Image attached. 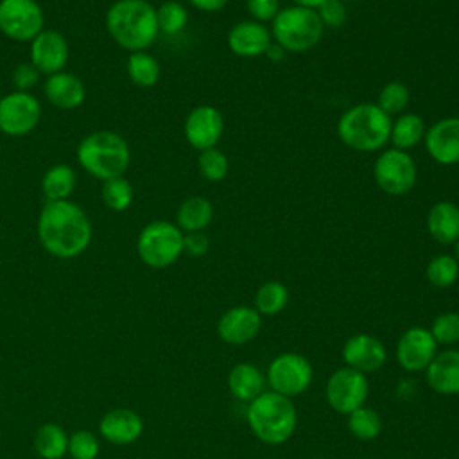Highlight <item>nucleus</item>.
Returning <instances> with one entry per match:
<instances>
[{
    "instance_id": "nucleus-45",
    "label": "nucleus",
    "mask_w": 459,
    "mask_h": 459,
    "mask_svg": "<svg viewBox=\"0 0 459 459\" xmlns=\"http://www.w3.org/2000/svg\"><path fill=\"white\" fill-rule=\"evenodd\" d=\"M292 5H299V7H308V9H317L325 0H290Z\"/></svg>"
},
{
    "instance_id": "nucleus-43",
    "label": "nucleus",
    "mask_w": 459,
    "mask_h": 459,
    "mask_svg": "<svg viewBox=\"0 0 459 459\" xmlns=\"http://www.w3.org/2000/svg\"><path fill=\"white\" fill-rule=\"evenodd\" d=\"M190 5H194L197 11H203V13H215V11H221L228 0H188Z\"/></svg>"
},
{
    "instance_id": "nucleus-11",
    "label": "nucleus",
    "mask_w": 459,
    "mask_h": 459,
    "mask_svg": "<svg viewBox=\"0 0 459 459\" xmlns=\"http://www.w3.org/2000/svg\"><path fill=\"white\" fill-rule=\"evenodd\" d=\"M267 382L287 398L301 394L312 382V366L299 353H281L269 364Z\"/></svg>"
},
{
    "instance_id": "nucleus-34",
    "label": "nucleus",
    "mask_w": 459,
    "mask_h": 459,
    "mask_svg": "<svg viewBox=\"0 0 459 459\" xmlns=\"http://www.w3.org/2000/svg\"><path fill=\"white\" fill-rule=\"evenodd\" d=\"M348 429L355 437L368 441V439H375L380 434L382 421H380V416L375 409H369V407L362 405V407L350 412Z\"/></svg>"
},
{
    "instance_id": "nucleus-18",
    "label": "nucleus",
    "mask_w": 459,
    "mask_h": 459,
    "mask_svg": "<svg viewBox=\"0 0 459 459\" xmlns=\"http://www.w3.org/2000/svg\"><path fill=\"white\" fill-rule=\"evenodd\" d=\"M260 326L262 317L258 310L240 305L221 316L217 323V333L228 344H246L258 333Z\"/></svg>"
},
{
    "instance_id": "nucleus-30",
    "label": "nucleus",
    "mask_w": 459,
    "mask_h": 459,
    "mask_svg": "<svg viewBox=\"0 0 459 459\" xmlns=\"http://www.w3.org/2000/svg\"><path fill=\"white\" fill-rule=\"evenodd\" d=\"M287 301H289L287 287L274 280L262 283L255 296V307L258 314H264V316L278 314L280 310L285 308Z\"/></svg>"
},
{
    "instance_id": "nucleus-42",
    "label": "nucleus",
    "mask_w": 459,
    "mask_h": 459,
    "mask_svg": "<svg viewBox=\"0 0 459 459\" xmlns=\"http://www.w3.org/2000/svg\"><path fill=\"white\" fill-rule=\"evenodd\" d=\"M210 247V240L203 231H192L183 235V253L190 256H203Z\"/></svg>"
},
{
    "instance_id": "nucleus-20",
    "label": "nucleus",
    "mask_w": 459,
    "mask_h": 459,
    "mask_svg": "<svg viewBox=\"0 0 459 459\" xmlns=\"http://www.w3.org/2000/svg\"><path fill=\"white\" fill-rule=\"evenodd\" d=\"M342 357L348 368L360 373H371L384 366L387 353L384 344L377 337L368 333H357L346 341L342 348Z\"/></svg>"
},
{
    "instance_id": "nucleus-26",
    "label": "nucleus",
    "mask_w": 459,
    "mask_h": 459,
    "mask_svg": "<svg viewBox=\"0 0 459 459\" xmlns=\"http://www.w3.org/2000/svg\"><path fill=\"white\" fill-rule=\"evenodd\" d=\"M425 122L416 113H402L394 118L391 124V134L389 142L394 149L407 151L414 145H418L425 138Z\"/></svg>"
},
{
    "instance_id": "nucleus-7",
    "label": "nucleus",
    "mask_w": 459,
    "mask_h": 459,
    "mask_svg": "<svg viewBox=\"0 0 459 459\" xmlns=\"http://www.w3.org/2000/svg\"><path fill=\"white\" fill-rule=\"evenodd\" d=\"M183 231L170 221H151L136 238L140 260L152 269H165L183 255Z\"/></svg>"
},
{
    "instance_id": "nucleus-44",
    "label": "nucleus",
    "mask_w": 459,
    "mask_h": 459,
    "mask_svg": "<svg viewBox=\"0 0 459 459\" xmlns=\"http://www.w3.org/2000/svg\"><path fill=\"white\" fill-rule=\"evenodd\" d=\"M285 54H287V52H285L278 43H274V41H273V43L269 45V48L265 50V54H264V56H265L269 61H280V59H283V57H285Z\"/></svg>"
},
{
    "instance_id": "nucleus-19",
    "label": "nucleus",
    "mask_w": 459,
    "mask_h": 459,
    "mask_svg": "<svg viewBox=\"0 0 459 459\" xmlns=\"http://www.w3.org/2000/svg\"><path fill=\"white\" fill-rule=\"evenodd\" d=\"M100 436L111 445H131L143 432V420L133 409H111L99 421Z\"/></svg>"
},
{
    "instance_id": "nucleus-17",
    "label": "nucleus",
    "mask_w": 459,
    "mask_h": 459,
    "mask_svg": "<svg viewBox=\"0 0 459 459\" xmlns=\"http://www.w3.org/2000/svg\"><path fill=\"white\" fill-rule=\"evenodd\" d=\"M228 47L238 57L264 56L273 43L271 30L265 23L255 20H242L235 23L228 32Z\"/></svg>"
},
{
    "instance_id": "nucleus-28",
    "label": "nucleus",
    "mask_w": 459,
    "mask_h": 459,
    "mask_svg": "<svg viewBox=\"0 0 459 459\" xmlns=\"http://www.w3.org/2000/svg\"><path fill=\"white\" fill-rule=\"evenodd\" d=\"M75 172L65 163L52 165L41 179V188L47 201H66L75 188Z\"/></svg>"
},
{
    "instance_id": "nucleus-35",
    "label": "nucleus",
    "mask_w": 459,
    "mask_h": 459,
    "mask_svg": "<svg viewBox=\"0 0 459 459\" xmlns=\"http://www.w3.org/2000/svg\"><path fill=\"white\" fill-rule=\"evenodd\" d=\"M156 20L160 32L178 34L188 23V11L178 0H167L156 9Z\"/></svg>"
},
{
    "instance_id": "nucleus-23",
    "label": "nucleus",
    "mask_w": 459,
    "mask_h": 459,
    "mask_svg": "<svg viewBox=\"0 0 459 459\" xmlns=\"http://www.w3.org/2000/svg\"><path fill=\"white\" fill-rule=\"evenodd\" d=\"M429 385L441 394L459 393V350L437 353L427 366Z\"/></svg>"
},
{
    "instance_id": "nucleus-2",
    "label": "nucleus",
    "mask_w": 459,
    "mask_h": 459,
    "mask_svg": "<svg viewBox=\"0 0 459 459\" xmlns=\"http://www.w3.org/2000/svg\"><path fill=\"white\" fill-rule=\"evenodd\" d=\"M106 29L118 47L131 52L145 50L160 32L156 7L147 0H117L108 7Z\"/></svg>"
},
{
    "instance_id": "nucleus-15",
    "label": "nucleus",
    "mask_w": 459,
    "mask_h": 459,
    "mask_svg": "<svg viewBox=\"0 0 459 459\" xmlns=\"http://www.w3.org/2000/svg\"><path fill=\"white\" fill-rule=\"evenodd\" d=\"M437 342L432 337L430 330L414 326L403 332L396 344V359L400 366L407 371H421L436 357Z\"/></svg>"
},
{
    "instance_id": "nucleus-37",
    "label": "nucleus",
    "mask_w": 459,
    "mask_h": 459,
    "mask_svg": "<svg viewBox=\"0 0 459 459\" xmlns=\"http://www.w3.org/2000/svg\"><path fill=\"white\" fill-rule=\"evenodd\" d=\"M100 452L99 437L90 430H75L68 436V454L72 459H97Z\"/></svg>"
},
{
    "instance_id": "nucleus-5",
    "label": "nucleus",
    "mask_w": 459,
    "mask_h": 459,
    "mask_svg": "<svg viewBox=\"0 0 459 459\" xmlns=\"http://www.w3.org/2000/svg\"><path fill=\"white\" fill-rule=\"evenodd\" d=\"M247 421L260 441L280 445L285 443L296 429V409L287 396L264 391L249 403Z\"/></svg>"
},
{
    "instance_id": "nucleus-31",
    "label": "nucleus",
    "mask_w": 459,
    "mask_h": 459,
    "mask_svg": "<svg viewBox=\"0 0 459 459\" xmlns=\"http://www.w3.org/2000/svg\"><path fill=\"white\" fill-rule=\"evenodd\" d=\"M411 100V91L409 86L402 81H389L385 82L378 95H377V106L389 117L393 115H402Z\"/></svg>"
},
{
    "instance_id": "nucleus-3",
    "label": "nucleus",
    "mask_w": 459,
    "mask_h": 459,
    "mask_svg": "<svg viewBox=\"0 0 459 459\" xmlns=\"http://www.w3.org/2000/svg\"><path fill=\"white\" fill-rule=\"evenodd\" d=\"M391 124V117L375 102H360L339 117L337 136L353 151L375 152L389 142Z\"/></svg>"
},
{
    "instance_id": "nucleus-4",
    "label": "nucleus",
    "mask_w": 459,
    "mask_h": 459,
    "mask_svg": "<svg viewBox=\"0 0 459 459\" xmlns=\"http://www.w3.org/2000/svg\"><path fill=\"white\" fill-rule=\"evenodd\" d=\"M77 161L90 176L108 181L126 174L131 163V149L118 133L93 131L79 142Z\"/></svg>"
},
{
    "instance_id": "nucleus-40",
    "label": "nucleus",
    "mask_w": 459,
    "mask_h": 459,
    "mask_svg": "<svg viewBox=\"0 0 459 459\" xmlns=\"http://www.w3.org/2000/svg\"><path fill=\"white\" fill-rule=\"evenodd\" d=\"M246 9L255 22H273L280 13V0H246Z\"/></svg>"
},
{
    "instance_id": "nucleus-48",
    "label": "nucleus",
    "mask_w": 459,
    "mask_h": 459,
    "mask_svg": "<svg viewBox=\"0 0 459 459\" xmlns=\"http://www.w3.org/2000/svg\"><path fill=\"white\" fill-rule=\"evenodd\" d=\"M342 2H344V0H342Z\"/></svg>"
},
{
    "instance_id": "nucleus-21",
    "label": "nucleus",
    "mask_w": 459,
    "mask_h": 459,
    "mask_svg": "<svg viewBox=\"0 0 459 459\" xmlns=\"http://www.w3.org/2000/svg\"><path fill=\"white\" fill-rule=\"evenodd\" d=\"M43 90L47 100L59 109H75L86 99L84 82L75 74L65 70L48 75Z\"/></svg>"
},
{
    "instance_id": "nucleus-12",
    "label": "nucleus",
    "mask_w": 459,
    "mask_h": 459,
    "mask_svg": "<svg viewBox=\"0 0 459 459\" xmlns=\"http://www.w3.org/2000/svg\"><path fill=\"white\" fill-rule=\"evenodd\" d=\"M368 396V380L366 375L342 368L335 371L326 384V400L337 412L350 414L351 411L362 407Z\"/></svg>"
},
{
    "instance_id": "nucleus-41",
    "label": "nucleus",
    "mask_w": 459,
    "mask_h": 459,
    "mask_svg": "<svg viewBox=\"0 0 459 459\" xmlns=\"http://www.w3.org/2000/svg\"><path fill=\"white\" fill-rule=\"evenodd\" d=\"M39 70L32 63H20L11 75V82L16 91H29L39 79Z\"/></svg>"
},
{
    "instance_id": "nucleus-33",
    "label": "nucleus",
    "mask_w": 459,
    "mask_h": 459,
    "mask_svg": "<svg viewBox=\"0 0 459 459\" xmlns=\"http://www.w3.org/2000/svg\"><path fill=\"white\" fill-rule=\"evenodd\" d=\"M100 197L109 210L124 212L133 203V185L124 176L102 181Z\"/></svg>"
},
{
    "instance_id": "nucleus-22",
    "label": "nucleus",
    "mask_w": 459,
    "mask_h": 459,
    "mask_svg": "<svg viewBox=\"0 0 459 459\" xmlns=\"http://www.w3.org/2000/svg\"><path fill=\"white\" fill-rule=\"evenodd\" d=\"M427 230L436 242L455 244L459 238V206L452 201L434 203L427 213Z\"/></svg>"
},
{
    "instance_id": "nucleus-47",
    "label": "nucleus",
    "mask_w": 459,
    "mask_h": 459,
    "mask_svg": "<svg viewBox=\"0 0 459 459\" xmlns=\"http://www.w3.org/2000/svg\"><path fill=\"white\" fill-rule=\"evenodd\" d=\"M0 99H2V97H0Z\"/></svg>"
},
{
    "instance_id": "nucleus-16",
    "label": "nucleus",
    "mask_w": 459,
    "mask_h": 459,
    "mask_svg": "<svg viewBox=\"0 0 459 459\" xmlns=\"http://www.w3.org/2000/svg\"><path fill=\"white\" fill-rule=\"evenodd\" d=\"M425 149L439 165L459 163V117H446L425 131Z\"/></svg>"
},
{
    "instance_id": "nucleus-39",
    "label": "nucleus",
    "mask_w": 459,
    "mask_h": 459,
    "mask_svg": "<svg viewBox=\"0 0 459 459\" xmlns=\"http://www.w3.org/2000/svg\"><path fill=\"white\" fill-rule=\"evenodd\" d=\"M319 20L323 22L325 27L337 29L342 27L348 20V9L342 0H325L317 9H316Z\"/></svg>"
},
{
    "instance_id": "nucleus-27",
    "label": "nucleus",
    "mask_w": 459,
    "mask_h": 459,
    "mask_svg": "<svg viewBox=\"0 0 459 459\" xmlns=\"http://www.w3.org/2000/svg\"><path fill=\"white\" fill-rule=\"evenodd\" d=\"M34 450L41 459H61L68 454V434L57 423H45L34 434Z\"/></svg>"
},
{
    "instance_id": "nucleus-8",
    "label": "nucleus",
    "mask_w": 459,
    "mask_h": 459,
    "mask_svg": "<svg viewBox=\"0 0 459 459\" xmlns=\"http://www.w3.org/2000/svg\"><path fill=\"white\" fill-rule=\"evenodd\" d=\"M373 179L377 186L389 195H405L418 179L414 158L402 149H385L373 165Z\"/></svg>"
},
{
    "instance_id": "nucleus-29",
    "label": "nucleus",
    "mask_w": 459,
    "mask_h": 459,
    "mask_svg": "<svg viewBox=\"0 0 459 459\" xmlns=\"http://www.w3.org/2000/svg\"><path fill=\"white\" fill-rule=\"evenodd\" d=\"M126 68H127V75H129L131 82L140 88L154 86L161 74L158 59L145 50L131 52L127 57Z\"/></svg>"
},
{
    "instance_id": "nucleus-14",
    "label": "nucleus",
    "mask_w": 459,
    "mask_h": 459,
    "mask_svg": "<svg viewBox=\"0 0 459 459\" xmlns=\"http://www.w3.org/2000/svg\"><path fill=\"white\" fill-rule=\"evenodd\" d=\"M70 57V48L66 38L52 29H43L30 41V63L39 70V74L52 75L63 72Z\"/></svg>"
},
{
    "instance_id": "nucleus-13",
    "label": "nucleus",
    "mask_w": 459,
    "mask_h": 459,
    "mask_svg": "<svg viewBox=\"0 0 459 459\" xmlns=\"http://www.w3.org/2000/svg\"><path fill=\"white\" fill-rule=\"evenodd\" d=\"M224 131V118L222 113L208 104L194 108L183 126V133L186 142L197 149L199 152L210 147H215Z\"/></svg>"
},
{
    "instance_id": "nucleus-38",
    "label": "nucleus",
    "mask_w": 459,
    "mask_h": 459,
    "mask_svg": "<svg viewBox=\"0 0 459 459\" xmlns=\"http://www.w3.org/2000/svg\"><path fill=\"white\" fill-rule=\"evenodd\" d=\"M432 337L436 342L452 344L459 341V314L457 312H445L437 316L430 328Z\"/></svg>"
},
{
    "instance_id": "nucleus-1",
    "label": "nucleus",
    "mask_w": 459,
    "mask_h": 459,
    "mask_svg": "<svg viewBox=\"0 0 459 459\" xmlns=\"http://www.w3.org/2000/svg\"><path fill=\"white\" fill-rule=\"evenodd\" d=\"M38 240L43 249L56 258H75L91 242V222L84 210L66 201H47L38 215Z\"/></svg>"
},
{
    "instance_id": "nucleus-36",
    "label": "nucleus",
    "mask_w": 459,
    "mask_h": 459,
    "mask_svg": "<svg viewBox=\"0 0 459 459\" xmlns=\"http://www.w3.org/2000/svg\"><path fill=\"white\" fill-rule=\"evenodd\" d=\"M197 169L206 181L217 183L228 176L230 161H228V156L221 149L210 147V149H204L199 152Z\"/></svg>"
},
{
    "instance_id": "nucleus-10",
    "label": "nucleus",
    "mask_w": 459,
    "mask_h": 459,
    "mask_svg": "<svg viewBox=\"0 0 459 459\" xmlns=\"http://www.w3.org/2000/svg\"><path fill=\"white\" fill-rule=\"evenodd\" d=\"M41 118V104L29 91H11L0 99V131L7 136L30 133Z\"/></svg>"
},
{
    "instance_id": "nucleus-25",
    "label": "nucleus",
    "mask_w": 459,
    "mask_h": 459,
    "mask_svg": "<svg viewBox=\"0 0 459 459\" xmlns=\"http://www.w3.org/2000/svg\"><path fill=\"white\" fill-rule=\"evenodd\" d=\"M230 391L235 398L253 402L264 393V375L251 364H237L228 377Z\"/></svg>"
},
{
    "instance_id": "nucleus-46",
    "label": "nucleus",
    "mask_w": 459,
    "mask_h": 459,
    "mask_svg": "<svg viewBox=\"0 0 459 459\" xmlns=\"http://www.w3.org/2000/svg\"><path fill=\"white\" fill-rule=\"evenodd\" d=\"M454 246H455V255H454V256H455V260L459 262V238H457V242H455Z\"/></svg>"
},
{
    "instance_id": "nucleus-6",
    "label": "nucleus",
    "mask_w": 459,
    "mask_h": 459,
    "mask_svg": "<svg viewBox=\"0 0 459 459\" xmlns=\"http://www.w3.org/2000/svg\"><path fill=\"white\" fill-rule=\"evenodd\" d=\"M273 41L285 52H307L314 48L325 32V25L319 20L316 9L290 5L280 9L271 22Z\"/></svg>"
},
{
    "instance_id": "nucleus-32",
    "label": "nucleus",
    "mask_w": 459,
    "mask_h": 459,
    "mask_svg": "<svg viewBox=\"0 0 459 459\" xmlns=\"http://www.w3.org/2000/svg\"><path fill=\"white\" fill-rule=\"evenodd\" d=\"M425 276L430 285L437 289H448L459 278V262L452 255H437L427 264Z\"/></svg>"
},
{
    "instance_id": "nucleus-24",
    "label": "nucleus",
    "mask_w": 459,
    "mask_h": 459,
    "mask_svg": "<svg viewBox=\"0 0 459 459\" xmlns=\"http://www.w3.org/2000/svg\"><path fill=\"white\" fill-rule=\"evenodd\" d=\"M213 219V204L203 195H192L185 199L176 212V226L183 233L203 231Z\"/></svg>"
},
{
    "instance_id": "nucleus-9",
    "label": "nucleus",
    "mask_w": 459,
    "mask_h": 459,
    "mask_svg": "<svg viewBox=\"0 0 459 459\" xmlns=\"http://www.w3.org/2000/svg\"><path fill=\"white\" fill-rule=\"evenodd\" d=\"M45 25L36 0H0V32L14 41H32Z\"/></svg>"
}]
</instances>
